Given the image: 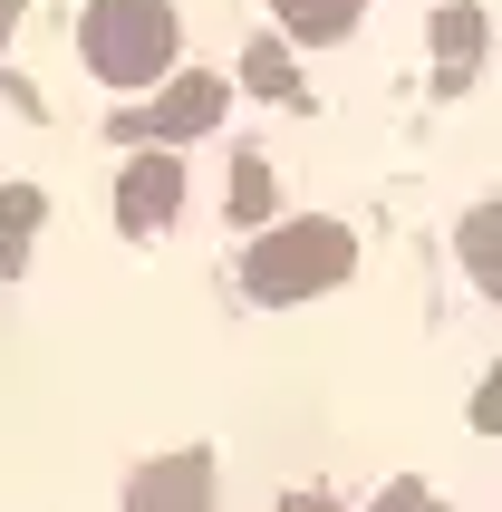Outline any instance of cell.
Listing matches in <instances>:
<instances>
[{"mask_svg": "<svg viewBox=\"0 0 502 512\" xmlns=\"http://www.w3.org/2000/svg\"><path fill=\"white\" fill-rule=\"evenodd\" d=\"M78 39H87V68H97L107 87L174 78V10H165V0H97Z\"/></svg>", "mask_w": 502, "mask_h": 512, "instance_id": "6da1fadb", "label": "cell"}, {"mask_svg": "<svg viewBox=\"0 0 502 512\" xmlns=\"http://www.w3.org/2000/svg\"><path fill=\"white\" fill-rule=\"evenodd\" d=\"M338 271H348V232H338V223H290V232H271V242L251 252V290H261V300L329 290Z\"/></svg>", "mask_w": 502, "mask_h": 512, "instance_id": "7a4b0ae2", "label": "cell"}, {"mask_svg": "<svg viewBox=\"0 0 502 512\" xmlns=\"http://www.w3.org/2000/svg\"><path fill=\"white\" fill-rule=\"evenodd\" d=\"M174 203H184V165L174 155H145V165H126V194H116V213H126V232H165Z\"/></svg>", "mask_w": 502, "mask_h": 512, "instance_id": "3957f363", "label": "cell"}, {"mask_svg": "<svg viewBox=\"0 0 502 512\" xmlns=\"http://www.w3.org/2000/svg\"><path fill=\"white\" fill-rule=\"evenodd\" d=\"M126 512H213V464H203V455H174V464H155V474H136Z\"/></svg>", "mask_w": 502, "mask_h": 512, "instance_id": "277c9868", "label": "cell"}, {"mask_svg": "<svg viewBox=\"0 0 502 512\" xmlns=\"http://www.w3.org/2000/svg\"><path fill=\"white\" fill-rule=\"evenodd\" d=\"M213 116H223V87H213V78H184V87L165 97V107H155V145L194 136V126H213Z\"/></svg>", "mask_w": 502, "mask_h": 512, "instance_id": "5b68a950", "label": "cell"}, {"mask_svg": "<svg viewBox=\"0 0 502 512\" xmlns=\"http://www.w3.org/2000/svg\"><path fill=\"white\" fill-rule=\"evenodd\" d=\"M290 39H348L358 29V0H271Z\"/></svg>", "mask_w": 502, "mask_h": 512, "instance_id": "8992f818", "label": "cell"}, {"mask_svg": "<svg viewBox=\"0 0 502 512\" xmlns=\"http://www.w3.org/2000/svg\"><path fill=\"white\" fill-rule=\"evenodd\" d=\"M435 49H445V87H464L483 58V20L474 10H435Z\"/></svg>", "mask_w": 502, "mask_h": 512, "instance_id": "52a82bcc", "label": "cell"}, {"mask_svg": "<svg viewBox=\"0 0 502 512\" xmlns=\"http://www.w3.org/2000/svg\"><path fill=\"white\" fill-rule=\"evenodd\" d=\"M464 261H474L483 290H502V203H483L474 223H464Z\"/></svg>", "mask_w": 502, "mask_h": 512, "instance_id": "ba28073f", "label": "cell"}, {"mask_svg": "<svg viewBox=\"0 0 502 512\" xmlns=\"http://www.w3.org/2000/svg\"><path fill=\"white\" fill-rule=\"evenodd\" d=\"M251 87H261V97H290V58H280V39H261V49H251V68H242Z\"/></svg>", "mask_w": 502, "mask_h": 512, "instance_id": "9c48e42d", "label": "cell"}, {"mask_svg": "<svg viewBox=\"0 0 502 512\" xmlns=\"http://www.w3.org/2000/svg\"><path fill=\"white\" fill-rule=\"evenodd\" d=\"M29 213H39V194H29V184H10V194H0V242H20Z\"/></svg>", "mask_w": 502, "mask_h": 512, "instance_id": "30bf717a", "label": "cell"}]
</instances>
